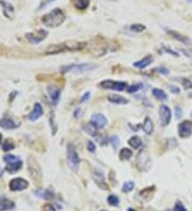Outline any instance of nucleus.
Wrapping results in <instances>:
<instances>
[{
	"label": "nucleus",
	"mask_w": 192,
	"mask_h": 211,
	"mask_svg": "<svg viewBox=\"0 0 192 211\" xmlns=\"http://www.w3.org/2000/svg\"><path fill=\"white\" fill-rule=\"evenodd\" d=\"M119 157H120V159L123 160V161L129 160L131 157H133V150L129 149V148H122L121 152L119 153Z\"/></svg>",
	"instance_id": "nucleus-25"
},
{
	"label": "nucleus",
	"mask_w": 192,
	"mask_h": 211,
	"mask_svg": "<svg viewBox=\"0 0 192 211\" xmlns=\"http://www.w3.org/2000/svg\"><path fill=\"white\" fill-rule=\"evenodd\" d=\"M49 122H50V125H51L52 133L56 134V132H57V127H56V122H55V115L54 114L51 115V118L49 119Z\"/></svg>",
	"instance_id": "nucleus-36"
},
{
	"label": "nucleus",
	"mask_w": 192,
	"mask_h": 211,
	"mask_svg": "<svg viewBox=\"0 0 192 211\" xmlns=\"http://www.w3.org/2000/svg\"><path fill=\"white\" fill-rule=\"evenodd\" d=\"M134 188V182L133 181H126L122 187V191L123 192H130L133 191Z\"/></svg>",
	"instance_id": "nucleus-31"
},
{
	"label": "nucleus",
	"mask_w": 192,
	"mask_h": 211,
	"mask_svg": "<svg viewBox=\"0 0 192 211\" xmlns=\"http://www.w3.org/2000/svg\"><path fill=\"white\" fill-rule=\"evenodd\" d=\"M189 1H192V0H189Z\"/></svg>",
	"instance_id": "nucleus-49"
},
{
	"label": "nucleus",
	"mask_w": 192,
	"mask_h": 211,
	"mask_svg": "<svg viewBox=\"0 0 192 211\" xmlns=\"http://www.w3.org/2000/svg\"><path fill=\"white\" fill-rule=\"evenodd\" d=\"M159 73L163 74V75H168V74H169V71H168L167 68H163V67H160V68H159Z\"/></svg>",
	"instance_id": "nucleus-43"
},
{
	"label": "nucleus",
	"mask_w": 192,
	"mask_h": 211,
	"mask_svg": "<svg viewBox=\"0 0 192 211\" xmlns=\"http://www.w3.org/2000/svg\"><path fill=\"white\" fill-rule=\"evenodd\" d=\"M145 26L142 25V24H134V25L130 26V30L133 31V32H142V31L145 30Z\"/></svg>",
	"instance_id": "nucleus-32"
},
{
	"label": "nucleus",
	"mask_w": 192,
	"mask_h": 211,
	"mask_svg": "<svg viewBox=\"0 0 192 211\" xmlns=\"http://www.w3.org/2000/svg\"><path fill=\"white\" fill-rule=\"evenodd\" d=\"M92 177H93V180L95 181V183L97 184L100 189H103V190H108V189H109L107 182H106V180H105L104 174H103L102 172L94 171V172H93Z\"/></svg>",
	"instance_id": "nucleus-14"
},
{
	"label": "nucleus",
	"mask_w": 192,
	"mask_h": 211,
	"mask_svg": "<svg viewBox=\"0 0 192 211\" xmlns=\"http://www.w3.org/2000/svg\"><path fill=\"white\" fill-rule=\"evenodd\" d=\"M109 142L112 144V146H113L114 148H116L117 146H119V144H120V141H119V138H117L116 136H112L111 138H110V140H109Z\"/></svg>",
	"instance_id": "nucleus-35"
},
{
	"label": "nucleus",
	"mask_w": 192,
	"mask_h": 211,
	"mask_svg": "<svg viewBox=\"0 0 192 211\" xmlns=\"http://www.w3.org/2000/svg\"><path fill=\"white\" fill-rule=\"evenodd\" d=\"M47 92H48V95H49V97H50V100L52 101V104L57 105L58 102H59V100H60L61 90H60L59 88H57V86H55V85H50V86H48V88H47Z\"/></svg>",
	"instance_id": "nucleus-16"
},
{
	"label": "nucleus",
	"mask_w": 192,
	"mask_h": 211,
	"mask_svg": "<svg viewBox=\"0 0 192 211\" xmlns=\"http://www.w3.org/2000/svg\"><path fill=\"white\" fill-rule=\"evenodd\" d=\"M108 204H109L110 206H113V207H116V206L120 205V200L117 196L115 195H109L108 196Z\"/></svg>",
	"instance_id": "nucleus-30"
},
{
	"label": "nucleus",
	"mask_w": 192,
	"mask_h": 211,
	"mask_svg": "<svg viewBox=\"0 0 192 211\" xmlns=\"http://www.w3.org/2000/svg\"><path fill=\"white\" fill-rule=\"evenodd\" d=\"M100 211H107V210H100Z\"/></svg>",
	"instance_id": "nucleus-48"
},
{
	"label": "nucleus",
	"mask_w": 192,
	"mask_h": 211,
	"mask_svg": "<svg viewBox=\"0 0 192 211\" xmlns=\"http://www.w3.org/2000/svg\"><path fill=\"white\" fill-rule=\"evenodd\" d=\"M15 208V203L7 197L0 198V211H9Z\"/></svg>",
	"instance_id": "nucleus-19"
},
{
	"label": "nucleus",
	"mask_w": 192,
	"mask_h": 211,
	"mask_svg": "<svg viewBox=\"0 0 192 211\" xmlns=\"http://www.w3.org/2000/svg\"><path fill=\"white\" fill-rule=\"evenodd\" d=\"M43 211H56V208L50 204H45L43 206Z\"/></svg>",
	"instance_id": "nucleus-38"
},
{
	"label": "nucleus",
	"mask_w": 192,
	"mask_h": 211,
	"mask_svg": "<svg viewBox=\"0 0 192 211\" xmlns=\"http://www.w3.org/2000/svg\"><path fill=\"white\" fill-rule=\"evenodd\" d=\"M66 16L64 14V12L61 9H55L51 12L45 14L42 17V21L46 27L48 28H57L59 26H61L64 23Z\"/></svg>",
	"instance_id": "nucleus-1"
},
{
	"label": "nucleus",
	"mask_w": 192,
	"mask_h": 211,
	"mask_svg": "<svg viewBox=\"0 0 192 211\" xmlns=\"http://www.w3.org/2000/svg\"><path fill=\"white\" fill-rule=\"evenodd\" d=\"M176 117H177V118H181V108H176Z\"/></svg>",
	"instance_id": "nucleus-44"
},
{
	"label": "nucleus",
	"mask_w": 192,
	"mask_h": 211,
	"mask_svg": "<svg viewBox=\"0 0 192 211\" xmlns=\"http://www.w3.org/2000/svg\"><path fill=\"white\" fill-rule=\"evenodd\" d=\"M174 211H187V209H186V207L182 205V203L181 200H177L176 204H175Z\"/></svg>",
	"instance_id": "nucleus-34"
},
{
	"label": "nucleus",
	"mask_w": 192,
	"mask_h": 211,
	"mask_svg": "<svg viewBox=\"0 0 192 211\" xmlns=\"http://www.w3.org/2000/svg\"><path fill=\"white\" fill-rule=\"evenodd\" d=\"M170 91L172 93H174V94H179V92H181V90L175 85H170Z\"/></svg>",
	"instance_id": "nucleus-40"
},
{
	"label": "nucleus",
	"mask_w": 192,
	"mask_h": 211,
	"mask_svg": "<svg viewBox=\"0 0 192 211\" xmlns=\"http://www.w3.org/2000/svg\"><path fill=\"white\" fill-rule=\"evenodd\" d=\"M178 134L181 139H188L192 134V123L190 121H184L178 124Z\"/></svg>",
	"instance_id": "nucleus-10"
},
{
	"label": "nucleus",
	"mask_w": 192,
	"mask_h": 211,
	"mask_svg": "<svg viewBox=\"0 0 192 211\" xmlns=\"http://www.w3.org/2000/svg\"><path fill=\"white\" fill-rule=\"evenodd\" d=\"M14 148H15V144H14V142L11 139H7L3 142V144H2V149L4 152H10V150L14 149Z\"/></svg>",
	"instance_id": "nucleus-29"
},
{
	"label": "nucleus",
	"mask_w": 192,
	"mask_h": 211,
	"mask_svg": "<svg viewBox=\"0 0 192 211\" xmlns=\"http://www.w3.org/2000/svg\"><path fill=\"white\" fill-rule=\"evenodd\" d=\"M143 88V84L142 83H136V84L129 86L128 88H127V91H128L129 93H133V92H138L139 90H141V88Z\"/></svg>",
	"instance_id": "nucleus-33"
},
{
	"label": "nucleus",
	"mask_w": 192,
	"mask_h": 211,
	"mask_svg": "<svg viewBox=\"0 0 192 211\" xmlns=\"http://www.w3.org/2000/svg\"><path fill=\"white\" fill-rule=\"evenodd\" d=\"M82 128H83V130L85 131L86 133H89L90 136H97V128H96V126L94 124H92V122L91 123H85V125H82Z\"/></svg>",
	"instance_id": "nucleus-23"
},
{
	"label": "nucleus",
	"mask_w": 192,
	"mask_h": 211,
	"mask_svg": "<svg viewBox=\"0 0 192 211\" xmlns=\"http://www.w3.org/2000/svg\"><path fill=\"white\" fill-rule=\"evenodd\" d=\"M185 80H186V81H182V84H184L185 88H192V83L190 82V81H189L188 79H185Z\"/></svg>",
	"instance_id": "nucleus-42"
},
{
	"label": "nucleus",
	"mask_w": 192,
	"mask_h": 211,
	"mask_svg": "<svg viewBox=\"0 0 192 211\" xmlns=\"http://www.w3.org/2000/svg\"><path fill=\"white\" fill-rule=\"evenodd\" d=\"M52 1H55V0H43L42 2H41V4H40V6L37 8V11L38 10H42V9H44L45 6H48L49 3H51Z\"/></svg>",
	"instance_id": "nucleus-37"
},
{
	"label": "nucleus",
	"mask_w": 192,
	"mask_h": 211,
	"mask_svg": "<svg viewBox=\"0 0 192 211\" xmlns=\"http://www.w3.org/2000/svg\"><path fill=\"white\" fill-rule=\"evenodd\" d=\"M1 140H2V134L0 133V143H1Z\"/></svg>",
	"instance_id": "nucleus-47"
},
{
	"label": "nucleus",
	"mask_w": 192,
	"mask_h": 211,
	"mask_svg": "<svg viewBox=\"0 0 192 211\" xmlns=\"http://www.w3.org/2000/svg\"><path fill=\"white\" fill-rule=\"evenodd\" d=\"M91 122H92V124L95 125L97 129L105 128V127L107 126V124H108V119L106 118L105 115L98 114V113L93 114L92 116H91Z\"/></svg>",
	"instance_id": "nucleus-12"
},
{
	"label": "nucleus",
	"mask_w": 192,
	"mask_h": 211,
	"mask_svg": "<svg viewBox=\"0 0 192 211\" xmlns=\"http://www.w3.org/2000/svg\"><path fill=\"white\" fill-rule=\"evenodd\" d=\"M108 100L112 104L115 105H126L128 104V100L126 98H124L123 96L120 95H109L108 96Z\"/></svg>",
	"instance_id": "nucleus-21"
},
{
	"label": "nucleus",
	"mask_w": 192,
	"mask_h": 211,
	"mask_svg": "<svg viewBox=\"0 0 192 211\" xmlns=\"http://www.w3.org/2000/svg\"><path fill=\"white\" fill-rule=\"evenodd\" d=\"M43 113H44V110H43L42 105H41L40 102H35L34 107H33V110L28 115V119L31 122H35L42 116Z\"/></svg>",
	"instance_id": "nucleus-13"
},
{
	"label": "nucleus",
	"mask_w": 192,
	"mask_h": 211,
	"mask_svg": "<svg viewBox=\"0 0 192 211\" xmlns=\"http://www.w3.org/2000/svg\"><path fill=\"white\" fill-rule=\"evenodd\" d=\"M20 126V123L17 122H14L12 118L10 117H3V118L0 119V127L2 129H6V130H12V129H16Z\"/></svg>",
	"instance_id": "nucleus-15"
},
{
	"label": "nucleus",
	"mask_w": 192,
	"mask_h": 211,
	"mask_svg": "<svg viewBox=\"0 0 192 211\" xmlns=\"http://www.w3.org/2000/svg\"><path fill=\"white\" fill-rule=\"evenodd\" d=\"M3 161L7 163L6 165V171L9 174H14L17 173L19 170L23 166V161L17 157V156L13 155H7L3 157Z\"/></svg>",
	"instance_id": "nucleus-3"
},
{
	"label": "nucleus",
	"mask_w": 192,
	"mask_h": 211,
	"mask_svg": "<svg viewBox=\"0 0 192 211\" xmlns=\"http://www.w3.org/2000/svg\"><path fill=\"white\" fill-rule=\"evenodd\" d=\"M97 68V65L91 63H81V64H69L61 67L62 73H85V71H94Z\"/></svg>",
	"instance_id": "nucleus-2"
},
{
	"label": "nucleus",
	"mask_w": 192,
	"mask_h": 211,
	"mask_svg": "<svg viewBox=\"0 0 192 211\" xmlns=\"http://www.w3.org/2000/svg\"><path fill=\"white\" fill-rule=\"evenodd\" d=\"M165 31H167L168 34H170L171 37L174 38V40L178 41V42L182 43V44H186V45H189L191 44V41L189 37H185V35L181 34V33L176 32V31H173V30H168V29H165Z\"/></svg>",
	"instance_id": "nucleus-17"
},
{
	"label": "nucleus",
	"mask_w": 192,
	"mask_h": 211,
	"mask_svg": "<svg viewBox=\"0 0 192 211\" xmlns=\"http://www.w3.org/2000/svg\"><path fill=\"white\" fill-rule=\"evenodd\" d=\"M152 62H153V57L151 56V54H148V56H146L145 58H143V59L140 60V61L134 62L133 66L137 67V68L143 69V68H145V67H147L151 63H152Z\"/></svg>",
	"instance_id": "nucleus-20"
},
{
	"label": "nucleus",
	"mask_w": 192,
	"mask_h": 211,
	"mask_svg": "<svg viewBox=\"0 0 192 211\" xmlns=\"http://www.w3.org/2000/svg\"><path fill=\"white\" fill-rule=\"evenodd\" d=\"M142 129L146 134H152L154 131V124L150 117H145L142 125Z\"/></svg>",
	"instance_id": "nucleus-22"
},
{
	"label": "nucleus",
	"mask_w": 192,
	"mask_h": 211,
	"mask_svg": "<svg viewBox=\"0 0 192 211\" xmlns=\"http://www.w3.org/2000/svg\"><path fill=\"white\" fill-rule=\"evenodd\" d=\"M0 4H1L2 9H3L4 15L10 19L13 18V15H14V13H15L14 6H12L10 2H7V1H4V0H0Z\"/></svg>",
	"instance_id": "nucleus-18"
},
{
	"label": "nucleus",
	"mask_w": 192,
	"mask_h": 211,
	"mask_svg": "<svg viewBox=\"0 0 192 211\" xmlns=\"http://www.w3.org/2000/svg\"><path fill=\"white\" fill-rule=\"evenodd\" d=\"M159 116H160V121H161V125L163 127L168 126L171 122V117H172V113H171V109H170L168 106L162 105L160 106L159 108Z\"/></svg>",
	"instance_id": "nucleus-11"
},
{
	"label": "nucleus",
	"mask_w": 192,
	"mask_h": 211,
	"mask_svg": "<svg viewBox=\"0 0 192 211\" xmlns=\"http://www.w3.org/2000/svg\"><path fill=\"white\" fill-rule=\"evenodd\" d=\"M154 97H156L157 99L159 100H167L168 99V96L167 94H165L164 91L160 90V88H154V90L152 91Z\"/></svg>",
	"instance_id": "nucleus-28"
},
{
	"label": "nucleus",
	"mask_w": 192,
	"mask_h": 211,
	"mask_svg": "<svg viewBox=\"0 0 192 211\" xmlns=\"http://www.w3.org/2000/svg\"><path fill=\"white\" fill-rule=\"evenodd\" d=\"M28 169L30 172V175L34 180L40 181L42 178V174H41V169L38 166V163L37 162V160L34 158L30 157L28 159Z\"/></svg>",
	"instance_id": "nucleus-8"
},
{
	"label": "nucleus",
	"mask_w": 192,
	"mask_h": 211,
	"mask_svg": "<svg viewBox=\"0 0 192 211\" xmlns=\"http://www.w3.org/2000/svg\"><path fill=\"white\" fill-rule=\"evenodd\" d=\"M67 162L68 165L74 172H77L80 165V157L77 153L75 146L69 143L67 145Z\"/></svg>",
	"instance_id": "nucleus-4"
},
{
	"label": "nucleus",
	"mask_w": 192,
	"mask_h": 211,
	"mask_svg": "<svg viewBox=\"0 0 192 211\" xmlns=\"http://www.w3.org/2000/svg\"><path fill=\"white\" fill-rule=\"evenodd\" d=\"M73 4L78 10H85L90 4V0H72Z\"/></svg>",
	"instance_id": "nucleus-26"
},
{
	"label": "nucleus",
	"mask_w": 192,
	"mask_h": 211,
	"mask_svg": "<svg viewBox=\"0 0 192 211\" xmlns=\"http://www.w3.org/2000/svg\"><path fill=\"white\" fill-rule=\"evenodd\" d=\"M35 194H37L38 197H42V198H44V200H54V197H55L54 191L49 190V189H46V190L37 191V192H35Z\"/></svg>",
	"instance_id": "nucleus-24"
},
{
	"label": "nucleus",
	"mask_w": 192,
	"mask_h": 211,
	"mask_svg": "<svg viewBox=\"0 0 192 211\" xmlns=\"http://www.w3.org/2000/svg\"><path fill=\"white\" fill-rule=\"evenodd\" d=\"M127 211H137V210L133 209V208H128V210H127Z\"/></svg>",
	"instance_id": "nucleus-46"
},
{
	"label": "nucleus",
	"mask_w": 192,
	"mask_h": 211,
	"mask_svg": "<svg viewBox=\"0 0 192 211\" xmlns=\"http://www.w3.org/2000/svg\"><path fill=\"white\" fill-rule=\"evenodd\" d=\"M136 164H137V167H138L140 171H143V172H147L148 170L151 169L152 162H151L150 155H148L145 149L141 150V152L138 153L137 159H136Z\"/></svg>",
	"instance_id": "nucleus-5"
},
{
	"label": "nucleus",
	"mask_w": 192,
	"mask_h": 211,
	"mask_svg": "<svg viewBox=\"0 0 192 211\" xmlns=\"http://www.w3.org/2000/svg\"><path fill=\"white\" fill-rule=\"evenodd\" d=\"M191 116H192V115H191Z\"/></svg>",
	"instance_id": "nucleus-50"
},
{
	"label": "nucleus",
	"mask_w": 192,
	"mask_h": 211,
	"mask_svg": "<svg viewBox=\"0 0 192 211\" xmlns=\"http://www.w3.org/2000/svg\"><path fill=\"white\" fill-rule=\"evenodd\" d=\"M98 86L104 88V90H113L119 91V92H123L126 88H128V84L126 82L114 80H104L100 83H98Z\"/></svg>",
	"instance_id": "nucleus-6"
},
{
	"label": "nucleus",
	"mask_w": 192,
	"mask_h": 211,
	"mask_svg": "<svg viewBox=\"0 0 192 211\" xmlns=\"http://www.w3.org/2000/svg\"><path fill=\"white\" fill-rule=\"evenodd\" d=\"M95 144L92 142V141H89L88 142V149H89V152H91V153H94L95 152Z\"/></svg>",
	"instance_id": "nucleus-39"
},
{
	"label": "nucleus",
	"mask_w": 192,
	"mask_h": 211,
	"mask_svg": "<svg viewBox=\"0 0 192 211\" xmlns=\"http://www.w3.org/2000/svg\"><path fill=\"white\" fill-rule=\"evenodd\" d=\"M128 144L133 148L137 149V148H140L141 146H142V140H141L139 136H131L128 141Z\"/></svg>",
	"instance_id": "nucleus-27"
},
{
	"label": "nucleus",
	"mask_w": 192,
	"mask_h": 211,
	"mask_svg": "<svg viewBox=\"0 0 192 211\" xmlns=\"http://www.w3.org/2000/svg\"><path fill=\"white\" fill-rule=\"evenodd\" d=\"M80 112H81V110L79 109V108H78V109H76V111L74 112V116H75V117H80Z\"/></svg>",
	"instance_id": "nucleus-45"
},
{
	"label": "nucleus",
	"mask_w": 192,
	"mask_h": 211,
	"mask_svg": "<svg viewBox=\"0 0 192 211\" xmlns=\"http://www.w3.org/2000/svg\"><path fill=\"white\" fill-rule=\"evenodd\" d=\"M29 187V182L24 178L17 177V178H14L10 181L9 183V188L11 191L13 192H19V191H24L26 190Z\"/></svg>",
	"instance_id": "nucleus-9"
},
{
	"label": "nucleus",
	"mask_w": 192,
	"mask_h": 211,
	"mask_svg": "<svg viewBox=\"0 0 192 211\" xmlns=\"http://www.w3.org/2000/svg\"><path fill=\"white\" fill-rule=\"evenodd\" d=\"M48 32L44 29H38V30L32 31V32L26 33V37L30 43L32 44H38V43L43 42L45 38L47 37Z\"/></svg>",
	"instance_id": "nucleus-7"
},
{
	"label": "nucleus",
	"mask_w": 192,
	"mask_h": 211,
	"mask_svg": "<svg viewBox=\"0 0 192 211\" xmlns=\"http://www.w3.org/2000/svg\"><path fill=\"white\" fill-rule=\"evenodd\" d=\"M90 95H91V93H90V92H86L85 94L82 96V98H81L80 102H85L86 100H89V98H90Z\"/></svg>",
	"instance_id": "nucleus-41"
}]
</instances>
